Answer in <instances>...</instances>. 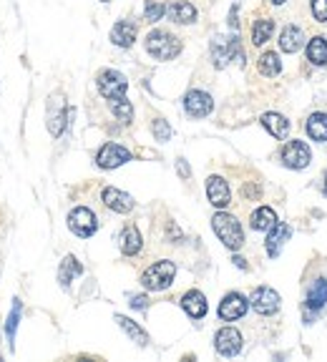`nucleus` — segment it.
<instances>
[{"label": "nucleus", "instance_id": "c756f323", "mask_svg": "<svg viewBox=\"0 0 327 362\" xmlns=\"http://www.w3.org/2000/svg\"><path fill=\"white\" fill-rule=\"evenodd\" d=\"M257 68L262 76H279V70H282V63H279V56L274 50H265L257 61Z\"/></svg>", "mask_w": 327, "mask_h": 362}, {"label": "nucleus", "instance_id": "c9c22d12", "mask_svg": "<svg viewBox=\"0 0 327 362\" xmlns=\"http://www.w3.org/2000/svg\"><path fill=\"white\" fill-rule=\"evenodd\" d=\"M176 169H179L181 179H189V176H191V169H189V164L184 159H176Z\"/></svg>", "mask_w": 327, "mask_h": 362}, {"label": "nucleus", "instance_id": "f8f14e48", "mask_svg": "<svg viewBox=\"0 0 327 362\" xmlns=\"http://www.w3.org/2000/svg\"><path fill=\"white\" fill-rule=\"evenodd\" d=\"M327 305V279H317L312 282L310 292H307V300H305V322H312V317L320 312L322 307Z\"/></svg>", "mask_w": 327, "mask_h": 362}, {"label": "nucleus", "instance_id": "6e6552de", "mask_svg": "<svg viewBox=\"0 0 327 362\" xmlns=\"http://www.w3.org/2000/svg\"><path fill=\"white\" fill-rule=\"evenodd\" d=\"M126 161H131V151L121 144H104L96 153V164L101 169H119Z\"/></svg>", "mask_w": 327, "mask_h": 362}, {"label": "nucleus", "instance_id": "2eb2a0df", "mask_svg": "<svg viewBox=\"0 0 327 362\" xmlns=\"http://www.w3.org/2000/svg\"><path fill=\"white\" fill-rule=\"evenodd\" d=\"M167 15L169 21L176 23V26H191V23H196V18H199L196 6L189 3V0H174V3H169Z\"/></svg>", "mask_w": 327, "mask_h": 362}, {"label": "nucleus", "instance_id": "0eeeda50", "mask_svg": "<svg viewBox=\"0 0 327 362\" xmlns=\"http://www.w3.org/2000/svg\"><path fill=\"white\" fill-rule=\"evenodd\" d=\"M310 161H312V153L305 141H287L282 149V164L287 169H305L310 166Z\"/></svg>", "mask_w": 327, "mask_h": 362}, {"label": "nucleus", "instance_id": "4468645a", "mask_svg": "<svg viewBox=\"0 0 327 362\" xmlns=\"http://www.w3.org/2000/svg\"><path fill=\"white\" fill-rule=\"evenodd\" d=\"M101 202L111 211H116V214H129V211H133V196L121 191V189L106 187L104 191H101Z\"/></svg>", "mask_w": 327, "mask_h": 362}, {"label": "nucleus", "instance_id": "cd10ccee", "mask_svg": "<svg viewBox=\"0 0 327 362\" xmlns=\"http://www.w3.org/2000/svg\"><path fill=\"white\" fill-rule=\"evenodd\" d=\"M272 33H274V21L259 18V21H254V26H252V43H254V46H265L272 38Z\"/></svg>", "mask_w": 327, "mask_h": 362}, {"label": "nucleus", "instance_id": "bb28decb", "mask_svg": "<svg viewBox=\"0 0 327 362\" xmlns=\"http://www.w3.org/2000/svg\"><path fill=\"white\" fill-rule=\"evenodd\" d=\"M21 314H23V302L15 297L13 307H10V314L6 320V337H8V347L13 350V340H15V332H18V325H21Z\"/></svg>", "mask_w": 327, "mask_h": 362}, {"label": "nucleus", "instance_id": "a878e982", "mask_svg": "<svg viewBox=\"0 0 327 362\" xmlns=\"http://www.w3.org/2000/svg\"><path fill=\"white\" fill-rule=\"evenodd\" d=\"M274 224H277V214H274L272 207H259V209L252 214V229L254 231H270Z\"/></svg>", "mask_w": 327, "mask_h": 362}, {"label": "nucleus", "instance_id": "aec40b11", "mask_svg": "<svg viewBox=\"0 0 327 362\" xmlns=\"http://www.w3.org/2000/svg\"><path fill=\"white\" fill-rule=\"evenodd\" d=\"M81 274H84V265H81L73 254H68V257H63L61 267H58V285H61L63 289H68L71 282L76 277H81Z\"/></svg>", "mask_w": 327, "mask_h": 362}, {"label": "nucleus", "instance_id": "39448f33", "mask_svg": "<svg viewBox=\"0 0 327 362\" xmlns=\"http://www.w3.org/2000/svg\"><path fill=\"white\" fill-rule=\"evenodd\" d=\"M68 229L81 239H88L96 234L98 229V219L96 214L88 209V207H76V209H71L68 214Z\"/></svg>", "mask_w": 327, "mask_h": 362}, {"label": "nucleus", "instance_id": "4c0bfd02", "mask_svg": "<svg viewBox=\"0 0 327 362\" xmlns=\"http://www.w3.org/2000/svg\"><path fill=\"white\" fill-rule=\"evenodd\" d=\"M232 262H234V265H237L239 269H247V262H244L242 257H234V259H232Z\"/></svg>", "mask_w": 327, "mask_h": 362}, {"label": "nucleus", "instance_id": "c85d7f7f", "mask_svg": "<svg viewBox=\"0 0 327 362\" xmlns=\"http://www.w3.org/2000/svg\"><path fill=\"white\" fill-rule=\"evenodd\" d=\"M307 133L312 141H327V113H312L307 119Z\"/></svg>", "mask_w": 327, "mask_h": 362}, {"label": "nucleus", "instance_id": "2f4dec72", "mask_svg": "<svg viewBox=\"0 0 327 362\" xmlns=\"http://www.w3.org/2000/svg\"><path fill=\"white\" fill-rule=\"evenodd\" d=\"M164 15H167V6H164V3H156V0H147V8H144V21L159 23Z\"/></svg>", "mask_w": 327, "mask_h": 362}, {"label": "nucleus", "instance_id": "dca6fc26", "mask_svg": "<svg viewBox=\"0 0 327 362\" xmlns=\"http://www.w3.org/2000/svg\"><path fill=\"white\" fill-rule=\"evenodd\" d=\"M290 237H292V229H290V224H285V222L274 224V227L270 229V234H267V242H265L267 254H270L272 259L277 257L279 251H282V247H285V242Z\"/></svg>", "mask_w": 327, "mask_h": 362}, {"label": "nucleus", "instance_id": "ddd939ff", "mask_svg": "<svg viewBox=\"0 0 327 362\" xmlns=\"http://www.w3.org/2000/svg\"><path fill=\"white\" fill-rule=\"evenodd\" d=\"M207 199L214 209H224V207H230V202H232L230 184H227L222 176H209L207 179Z\"/></svg>", "mask_w": 327, "mask_h": 362}, {"label": "nucleus", "instance_id": "72a5a7b5", "mask_svg": "<svg viewBox=\"0 0 327 362\" xmlns=\"http://www.w3.org/2000/svg\"><path fill=\"white\" fill-rule=\"evenodd\" d=\"M310 8H312L315 21L327 23V0H310Z\"/></svg>", "mask_w": 327, "mask_h": 362}, {"label": "nucleus", "instance_id": "58836bf2", "mask_svg": "<svg viewBox=\"0 0 327 362\" xmlns=\"http://www.w3.org/2000/svg\"><path fill=\"white\" fill-rule=\"evenodd\" d=\"M272 3H274V6H282V3H285V0H272Z\"/></svg>", "mask_w": 327, "mask_h": 362}, {"label": "nucleus", "instance_id": "20e7f679", "mask_svg": "<svg viewBox=\"0 0 327 362\" xmlns=\"http://www.w3.org/2000/svg\"><path fill=\"white\" fill-rule=\"evenodd\" d=\"M96 88H98V93L106 98V101H113V98L126 96V90H129V81H126V76L124 73H119V70L106 68V70L98 73Z\"/></svg>", "mask_w": 327, "mask_h": 362}, {"label": "nucleus", "instance_id": "f704fd0d", "mask_svg": "<svg viewBox=\"0 0 327 362\" xmlns=\"http://www.w3.org/2000/svg\"><path fill=\"white\" fill-rule=\"evenodd\" d=\"M129 305L133 309H149V297L147 294H129Z\"/></svg>", "mask_w": 327, "mask_h": 362}, {"label": "nucleus", "instance_id": "4be33fe9", "mask_svg": "<svg viewBox=\"0 0 327 362\" xmlns=\"http://www.w3.org/2000/svg\"><path fill=\"white\" fill-rule=\"evenodd\" d=\"M66 113H68V108H66V104H63L61 98H50L48 131L53 133V136H61L63 126H66Z\"/></svg>", "mask_w": 327, "mask_h": 362}, {"label": "nucleus", "instance_id": "f3484780", "mask_svg": "<svg viewBox=\"0 0 327 362\" xmlns=\"http://www.w3.org/2000/svg\"><path fill=\"white\" fill-rule=\"evenodd\" d=\"M181 309H184L191 320H202L204 314H207V309H209L207 297H204L199 289H189V292L181 297Z\"/></svg>", "mask_w": 327, "mask_h": 362}, {"label": "nucleus", "instance_id": "9b49d317", "mask_svg": "<svg viewBox=\"0 0 327 362\" xmlns=\"http://www.w3.org/2000/svg\"><path fill=\"white\" fill-rule=\"evenodd\" d=\"M279 294L272 289V287H257L254 292H252V297H250V305H252V309L254 312H259V314H274L279 309Z\"/></svg>", "mask_w": 327, "mask_h": 362}, {"label": "nucleus", "instance_id": "1a4fd4ad", "mask_svg": "<svg viewBox=\"0 0 327 362\" xmlns=\"http://www.w3.org/2000/svg\"><path fill=\"white\" fill-rule=\"evenodd\" d=\"M214 350L222 357H234L242 352V334L234 327H222L214 334Z\"/></svg>", "mask_w": 327, "mask_h": 362}, {"label": "nucleus", "instance_id": "412c9836", "mask_svg": "<svg viewBox=\"0 0 327 362\" xmlns=\"http://www.w3.org/2000/svg\"><path fill=\"white\" fill-rule=\"evenodd\" d=\"M302 46H305V33L297 26H287L279 33V48L285 53H297V50H302Z\"/></svg>", "mask_w": 327, "mask_h": 362}, {"label": "nucleus", "instance_id": "f257e3e1", "mask_svg": "<svg viewBox=\"0 0 327 362\" xmlns=\"http://www.w3.org/2000/svg\"><path fill=\"white\" fill-rule=\"evenodd\" d=\"M212 229H214V234L219 237V242H222L227 249L232 251L242 249L244 231H242V224L237 222V216L227 214V211H216V214L212 216Z\"/></svg>", "mask_w": 327, "mask_h": 362}, {"label": "nucleus", "instance_id": "ea45409f", "mask_svg": "<svg viewBox=\"0 0 327 362\" xmlns=\"http://www.w3.org/2000/svg\"><path fill=\"white\" fill-rule=\"evenodd\" d=\"M325 196H327V171H325Z\"/></svg>", "mask_w": 327, "mask_h": 362}, {"label": "nucleus", "instance_id": "5701e85b", "mask_svg": "<svg viewBox=\"0 0 327 362\" xmlns=\"http://www.w3.org/2000/svg\"><path fill=\"white\" fill-rule=\"evenodd\" d=\"M116 322H119V327L124 330V332L129 334V337H131V340L136 342L139 347H147V345H149V334H147V330L141 327V325H136L133 320H129L126 314H116Z\"/></svg>", "mask_w": 327, "mask_h": 362}, {"label": "nucleus", "instance_id": "6ab92c4d", "mask_svg": "<svg viewBox=\"0 0 327 362\" xmlns=\"http://www.w3.org/2000/svg\"><path fill=\"white\" fill-rule=\"evenodd\" d=\"M136 33H139V30H136V23L119 21L111 28V43L119 46V48H131L133 43H136Z\"/></svg>", "mask_w": 327, "mask_h": 362}, {"label": "nucleus", "instance_id": "7ed1b4c3", "mask_svg": "<svg viewBox=\"0 0 327 362\" xmlns=\"http://www.w3.org/2000/svg\"><path fill=\"white\" fill-rule=\"evenodd\" d=\"M174 277H176V265L171 259H161V262L151 265L141 274V287L149 289V292H164V289L171 287Z\"/></svg>", "mask_w": 327, "mask_h": 362}, {"label": "nucleus", "instance_id": "393cba45", "mask_svg": "<svg viewBox=\"0 0 327 362\" xmlns=\"http://www.w3.org/2000/svg\"><path fill=\"white\" fill-rule=\"evenodd\" d=\"M307 61L315 63V66H327V38L322 35H315L307 43Z\"/></svg>", "mask_w": 327, "mask_h": 362}, {"label": "nucleus", "instance_id": "423d86ee", "mask_svg": "<svg viewBox=\"0 0 327 362\" xmlns=\"http://www.w3.org/2000/svg\"><path fill=\"white\" fill-rule=\"evenodd\" d=\"M184 111L189 119H207L209 113L214 111V98L209 96L207 90H189L184 96Z\"/></svg>", "mask_w": 327, "mask_h": 362}, {"label": "nucleus", "instance_id": "a19ab883", "mask_svg": "<svg viewBox=\"0 0 327 362\" xmlns=\"http://www.w3.org/2000/svg\"><path fill=\"white\" fill-rule=\"evenodd\" d=\"M101 3H109V0H101Z\"/></svg>", "mask_w": 327, "mask_h": 362}, {"label": "nucleus", "instance_id": "a211bd4d", "mask_svg": "<svg viewBox=\"0 0 327 362\" xmlns=\"http://www.w3.org/2000/svg\"><path fill=\"white\" fill-rule=\"evenodd\" d=\"M141 247H144V239H141V231L133 227V224H129V227H124L119 234V249L124 251L126 257H136L141 251Z\"/></svg>", "mask_w": 327, "mask_h": 362}, {"label": "nucleus", "instance_id": "9d476101", "mask_svg": "<svg viewBox=\"0 0 327 362\" xmlns=\"http://www.w3.org/2000/svg\"><path fill=\"white\" fill-rule=\"evenodd\" d=\"M247 309H250V300L239 292H230L222 300V305H219V317H222L224 322L242 320L244 314H247Z\"/></svg>", "mask_w": 327, "mask_h": 362}, {"label": "nucleus", "instance_id": "f03ea898", "mask_svg": "<svg viewBox=\"0 0 327 362\" xmlns=\"http://www.w3.org/2000/svg\"><path fill=\"white\" fill-rule=\"evenodd\" d=\"M147 53L156 61H174L176 56L181 53V41L176 38L174 33H169V30H151L147 35Z\"/></svg>", "mask_w": 327, "mask_h": 362}, {"label": "nucleus", "instance_id": "7c9ffc66", "mask_svg": "<svg viewBox=\"0 0 327 362\" xmlns=\"http://www.w3.org/2000/svg\"><path fill=\"white\" fill-rule=\"evenodd\" d=\"M109 106H111L113 116H116L121 124H131V119H133V106H131V101H129V98H126V96L113 98V101H109Z\"/></svg>", "mask_w": 327, "mask_h": 362}, {"label": "nucleus", "instance_id": "473e14b6", "mask_svg": "<svg viewBox=\"0 0 327 362\" xmlns=\"http://www.w3.org/2000/svg\"><path fill=\"white\" fill-rule=\"evenodd\" d=\"M151 133H153V139L156 141L167 144V141L171 139V126H169V121H164V119H153Z\"/></svg>", "mask_w": 327, "mask_h": 362}, {"label": "nucleus", "instance_id": "b1692460", "mask_svg": "<svg viewBox=\"0 0 327 362\" xmlns=\"http://www.w3.org/2000/svg\"><path fill=\"white\" fill-rule=\"evenodd\" d=\"M262 126H265L274 139H287V133H290V121H287L282 113H265V116H262Z\"/></svg>", "mask_w": 327, "mask_h": 362}, {"label": "nucleus", "instance_id": "e433bc0d", "mask_svg": "<svg viewBox=\"0 0 327 362\" xmlns=\"http://www.w3.org/2000/svg\"><path fill=\"white\" fill-rule=\"evenodd\" d=\"M237 10H239V6H232V13H230V28H232V30H239Z\"/></svg>", "mask_w": 327, "mask_h": 362}]
</instances>
